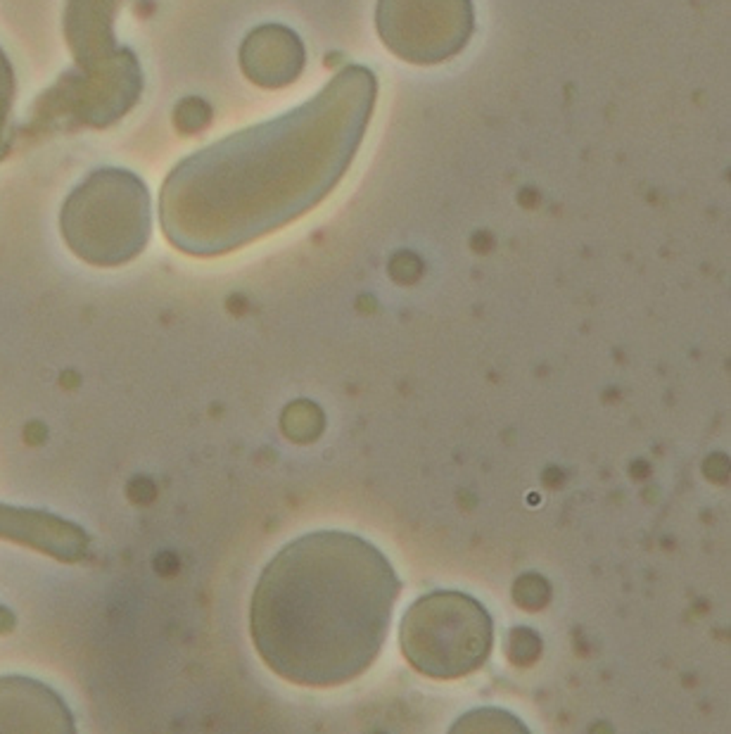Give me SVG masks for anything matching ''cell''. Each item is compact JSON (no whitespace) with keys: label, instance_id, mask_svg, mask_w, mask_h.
Returning <instances> with one entry per match:
<instances>
[{"label":"cell","instance_id":"1","mask_svg":"<svg viewBox=\"0 0 731 734\" xmlns=\"http://www.w3.org/2000/svg\"><path fill=\"white\" fill-rule=\"evenodd\" d=\"M400 592V575L373 542L345 531L309 532L259 575L252 642L292 685H347L378 661Z\"/></svg>","mask_w":731,"mask_h":734},{"label":"cell","instance_id":"2","mask_svg":"<svg viewBox=\"0 0 731 734\" xmlns=\"http://www.w3.org/2000/svg\"><path fill=\"white\" fill-rule=\"evenodd\" d=\"M375 98V74L352 65L266 131L257 150L233 152L200 171L171 214L174 243L195 255H219L312 210L352 167Z\"/></svg>","mask_w":731,"mask_h":734},{"label":"cell","instance_id":"3","mask_svg":"<svg viewBox=\"0 0 731 734\" xmlns=\"http://www.w3.org/2000/svg\"><path fill=\"white\" fill-rule=\"evenodd\" d=\"M404 659L433 680H459L485 666L494 626L485 606L456 590L427 592L404 613L400 626Z\"/></svg>","mask_w":731,"mask_h":734},{"label":"cell","instance_id":"4","mask_svg":"<svg viewBox=\"0 0 731 734\" xmlns=\"http://www.w3.org/2000/svg\"><path fill=\"white\" fill-rule=\"evenodd\" d=\"M375 29L383 46L400 60L442 65L473 36V0H378Z\"/></svg>","mask_w":731,"mask_h":734},{"label":"cell","instance_id":"5","mask_svg":"<svg viewBox=\"0 0 731 734\" xmlns=\"http://www.w3.org/2000/svg\"><path fill=\"white\" fill-rule=\"evenodd\" d=\"M0 732H74V718L47 685L0 678Z\"/></svg>","mask_w":731,"mask_h":734},{"label":"cell","instance_id":"6","mask_svg":"<svg viewBox=\"0 0 731 734\" xmlns=\"http://www.w3.org/2000/svg\"><path fill=\"white\" fill-rule=\"evenodd\" d=\"M0 538L29 544L62 561H79L89 551V535L79 525L46 511L14 509L0 504Z\"/></svg>","mask_w":731,"mask_h":734}]
</instances>
